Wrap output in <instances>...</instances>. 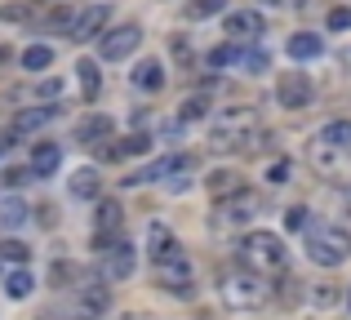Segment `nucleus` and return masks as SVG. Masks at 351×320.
Returning a JSON list of instances; mask_svg holds the SVG:
<instances>
[{
    "instance_id": "16",
    "label": "nucleus",
    "mask_w": 351,
    "mask_h": 320,
    "mask_svg": "<svg viewBox=\"0 0 351 320\" xmlns=\"http://www.w3.org/2000/svg\"><path fill=\"white\" fill-rule=\"evenodd\" d=\"M205 187H209V196H214V200H232V196L245 191V173H240V169H214L205 178Z\"/></svg>"
},
{
    "instance_id": "3",
    "label": "nucleus",
    "mask_w": 351,
    "mask_h": 320,
    "mask_svg": "<svg viewBox=\"0 0 351 320\" xmlns=\"http://www.w3.org/2000/svg\"><path fill=\"white\" fill-rule=\"evenodd\" d=\"M218 294H223V307H232V312H258V307L271 298V285H267L258 271H232V276L218 280Z\"/></svg>"
},
{
    "instance_id": "27",
    "label": "nucleus",
    "mask_w": 351,
    "mask_h": 320,
    "mask_svg": "<svg viewBox=\"0 0 351 320\" xmlns=\"http://www.w3.org/2000/svg\"><path fill=\"white\" fill-rule=\"evenodd\" d=\"M32 289H36V280H32V271H27V267L9 271V280H5V294H9V298H27Z\"/></svg>"
},
{
    "instance_id": "13",
    "label": "nucleus",
    "mask_w": 351,
    "mask_h": 320,
    "mask_svg": "<svg viewBox=\"0 0 351 320\" xmlns=\"http://www.w3.org/2000/svg\"><path fill=\"white\" fill-rule=\"evenodd\" d=\"M76 307H80V316L85 320H98L112 307V285H107L103 276L94 280V285H80V294H76Z\"/></svg>"
},
{
    "instance_id": "24",
    "label": "nucleus",
    "mask_w": 351,
    "mask_h": 320,
    "mask_svg": "<svg viewBox=\"0 0 351 320\" xmlns=\"http://www.w3.org/2000/svg\"><path fill=\"white\" fill-rule=\"evenodd\" d=\"M76 18H80V9H76V5H58L53 14H45V27H49V32H67V36H71Z\"/></svg>"
},
{
    "instance_id": "29",
    "label": "nucleus",
    "mask_w": 351,
    "mask_h": 320,
    "mask_svg": "<svg viewBox=\"0 0 351 320\" xmlns=\"http://www.w3.org/2000/svg\"><path fill=\"white\" fill-rule=\"evenodd\" d=\"M200 116H209V98H205V94H191V98H182V107H178V121H200Z\"/></svg>"
},
{
    "instance_id": "26",
    "label": "nucleus",
    "mask_w": 351,
    "mask_h": 320,
    "mask_svg": "<svg viewBox=\"0 0 351 320\" xmlns=\"http://www.w3.org/2000/svg\"><path fill=\"white\" fill-rule=\"evenodd\" d=\"M18 62H23L27 71H45V67H53V49H49V45H32V49H23Z\"/></svg>"
},
{
    "instance_id": "20",
    "label": "nucleus",
    "mask_w": 351,
    "mask_h": 320,
    "mask_svg": "<svg viewBox=\"0 0 351 320\" xmlns=\"http://www.w3.org/2000/svg\"><path fill=\"white\" fill-rule=\"evenodd\" d=\"M67 187H71L76 200H103V178H98V169H76Z\"/></svg>"
},
{
    "instance_id": "1",
    "label": "nucleus",
    "mask_w": 351,
    "mask_h": 320,
    "mask_svg": "<svg viewBox=\"0 0 351 320\" xmlns=\"http://www.w3.org/2000/svg\"><path fill=\"white\" fill-rule=\"evenodd\" d=\"M240 262H245L249 271H258V276H280V271L289 267V249H285V241L276 232L254 227V232L240 241Z\"/></svg>"
},
{
    "instance_id": "2",
    "label": "nucleus",
    "mask_w": 351,
    "mask_h": 320,
    "mask_svg": "<svg viewBox=\"0 0 351 320\" xmlns=\"http://www.w3.org/2000/svg\"><path fill=\"white\" fill-rule=\"evenodd\" d=\"M254 130H258V107L249 103H236V107H223L214 121V147L218 151H240L245 143H254Z\"/></svg>"
},
{
    "instance_id": "10",
    "label": "nucleus",
    "mask_w": 351,
    "mask_h": 320,
    "mask_svg": "<svg viewBox=\"0 0 351 320\" xmlns=\"http://www.w3.org/2000/svg\"><path fill=\"white\" fill-rule=\"evenodd\" d=\"M112 116H103V112H89L85 121H76V143L80 147H89V151H98V147H107L112 143Z\"/></svg>"
},
{
    "instance_id": "5",
    "label": "nucleus",
    "mask_w": 351,
    "mask_h": 320,
    "mask_svg": "<svg viewBox=\"0 0 351 320\" xmlns=\"http://www.w3.org/2000/svg\"><path fill=\"white\" fill-rule=\"evenodd\" d=\"M156 262V280H160V289H169V294H191V258L182 254V245H173V249H165Z\"/></svg>"
},
{
    "instance_id": "9",
    "label": "nucleus",
    "mask_w": 351,
    "mask_h": 320,
    "mask_svg": "<svg viewBox=\"0 0 351 320\" xmlns=\"http://www.w3.org/2000/svg\"><path fill=\"white\" fill-rule=\"evenodd\" d=\"M254 214H258V196L245 187V191H240V196H232V200H218V209H214V218H209V227H214V232H223V227L249 223Z\"/></svg>"
},
{
    "instance_id": "7",
    "label": "nucleus",
    "mask_w": 351,
    "mask_h": 320,
    "mask_svg": "<svg viewBox=\"0 0 351 320\" xmlns=\"http://www.w3.org/2000/svg\"><path fill=\"white\" fill-rule=\"evenodd\" d=\"M138 267V254L129 241H116V245H103V262H98V276L107 280V285H120V280H129Z\"/></svg>"
},
{
    "instance_id": "44",
    "label": "nucleus",
    "mask_w": 351,
    "mask_h": 320,
    "mask_svg": "<svg viewBox=\"0 0 351 320\" xmlns=\"http://www.w3.org/2000/svg\"><path fill=\"white\" fill-rule=\"evenodd\" d=\"M9 62H14V49H9V45H0V67H9Z\"/></svg>"
},
{
    "instance_id": "11",
    "label": "nucleus",
    "mask_w": 351,
    "mask_h": 320,
    "mask_svg": "<svg viewBox=\"0 0 351 320\" xmlns=\"http://www.w3.org/2000/svg\"><path fill=\"white\" fill-rule=\"evenodd\" d=\"M49 116H53V107H18L14 112V121H9V134L5 138L9 143H18V138H27V134H40L45 125H49Z\"/></svg>"
},
{
    "instance_id": "30",
    "label": "nucleus",
    "mask_w": 351,
    "mask_h": 320,
    "mask_svg": "<svg viewBox=\"0 0 351 320\" xmlns=\"http://www.w3.org/2000/svg\"><path fill=\"white\" fill-rule=\"evenodd\" d=\"M298 285H302V280H298V276H280V280H276V289H271V294H276V298H280V303H285V307H293V303H298V294H302V289H298Z\"/></svg>"
},
{
    "instance_id": "37",
    "label": "nucleus",
    "mask_w": 351,
    "mask_h": 320,
    "mask_svg": "<svg viewBox=\"0 0 351 320\" xmlns=\"http://www.w3.org/2000/svg\"><path fill=\"white\" fill-rule=\"evenodd\" d=\"M329 32H351V5L329 9Z\"/></svg>"
},
{
    "instance_id": "17",
    "label": "nucleus",
    "mask_w": 351,
    "mask_h": 320,
    "mask_svg": "<svg viewBox=\"0 0 351 320\" xmlns=\"http://www.w3.org/2000/svg\"><path fill=\"white\" fill-rule=\"evenodd\" d=\"M120 223H125V209H120L116 200H98V214H94L98 245H107V236H116V232H120Z\"/></svg>"
},
{
    "instance_id": "32",
    "label": "nucleus",
    "mask_w": 351,
    "mask_h": 320,
    "mask_svg": "<svg viewBox=\"0 0 351 320\" xmlns=\"http://www.w3.org/2000/svg\"><path fill=\"white\" fill-rule=\"evenodd\" d=\"M0 258H5V262H14V267H27L32 249H27L23 241H5V245H0Z\"/></svg>"
},
{
    "instance_id": "6",
    "label": "nucleus",
    "mask_w": 351,
    "mask_h": 320,
    "mask_svg": "<svg viewBox=\"0 0 351 320\" xmlns=\"http://www.w3.org/2000/svg\"><path fill=\"white\" fill-rule=\"evenodd\" d=\"M138 45H143V27L138 23H120V27L98 36V58L120 62V58H129V53H138Z\"/></svg>"
},
{
    "instance_id": "21",
    "label": "nucleus",
    "mask_w": 351,
    "mask_h": 320,
    "mask_svg": "<svg viewBox=\"0 0 351 320\" xmlns=\"http://www.w3.org/2000/svg\"><path fill=\"white\" fill-rule=\"evenodd\" d=\"M62 164V151H58V143H36V151H32V169L40 173V178H49L53 169Z\"/></svg>"
},
{
    "instance_id": "18",
    "label": "nucleus",
    "mask_w": 351,
    "mask_h": 320,
    "mask_svg": "<svg viewBox=\"0 0 351 320\" xmlns=\"http://www.w3.org/2000/svg\"><path fill=\"white\" fill-rule=\"evenodd\" d=\"M285 49H289V58L307 62V58H320V53H325V40H320L316 32H293L289 40H285Z\"/></svg>"
},
{
    "instance_id": "43",
    "label": "nucleus",
    "mask_w": 351,
    "mask_h": 320,
    "mask_svg": "<svg viewBox=\"0 0 351 320\" xmlns=\"http://www.w3.org/2000/svg\"><path fill=\"white\" fill-rule=\"evenodd\" d=\"M53 214H58V209H53V205H45V209H40V223H45V227H53V223H58Z\"/></svg>"
},
{
    "instance_id": "19",
    "label": "nucleus",
    "mask_w": 351,
    "mask_h": 320,
    "mask_svg": "<svg viewBox=\"0 0 351 320\" xmlns=\"http://www.w3.org/2000/svg\"><path fill=\"white\" fill-rule=\"evenodd\" d=\"M134 85L147 89V94H160V89H165V62L160 58H143L134 67Z\"/></svg>"
},
{
    "instance_id": "42",
    "label": "nucleus",
    "mask_w": 351,
    "mask_h": 320,
    "mask_svg": "<svg viewBox=\"0 0 351 320\" xmlns=\"http://www.w3.org/2000/svg\"><path fill=\"white\" fill-rule=\"evenodd\" d=\"M36 94H40V98H58V94H62V80H45Z\"/></svg>"
},
{
    "instance_id": "47",
    "label": "nucleus",
    "mask_w": 351,
    "mask_h": 320,
    "mask_svg": "<svg viewBox=\"0 0 351 320\" xmlns=\"http://www.w3.org/2000/svg\"><path fill=\"white\" fill-rule=\"evenodd\" d=\"M125 320H152V316H125Z\"/></svg>"
},
{
    "instance_id": "15",
    "label": "nucleus",
    "mask_w": 351,
    "mask_h": 320,
    "mask_svg": "<svg viewBox=\"0 0 351 320\" xmlns=\"http://www.w3.org/2000/svg\"><path fill=\"white\" fill-rule=\"evenodd\" d=\"M307 160H311V169H316V173H329V178H343V173H347L343 147H329V143H320V138L307 147Z\"/></svg>"
},
{
    "instance_id": "22",
    "label": "nucleus",
    "mask_w": 351,
    "mask_h": 320,
    "mask_svg": "<svg viewBox=\"0 0 351 320\" xmlns=\"http://www.w3.org/2000/svg\"><path fill=\"white\" fill-rule=\"evenodd\" d=\"M173 245H178V241H173V232L165 223H152V227H147V254H152V258H160V254L173 249Z\"/></svg>"
},
{
    "instance_id": "45",
    "label": "nucleus",
    "mask_w": 351,
    "mask_h": 320,
    "mask_svg": "<svg viewBox=\"0 0 351 320\" xmlns=\"http://www.w3.org/2000/svg\"><path fill=\"white\" fill-rule=\"evenodd\" d=\"M263 5H276V9H280V5H289V0H263Z\"/></svg>"
},
{
    "instance_id": "35",
    "label": "nucleus",
    "mask_w": 351,
    "mask_h": 320,
    "mask_svg": "<svg viewBox=\"0 0 351 320\" xmlns=\"http://www.w3.org/2000/svg\"><path fill=\"white\" fill-rule=\"evenodd\" d=\"M338 298H343V289H338V285H316V289H311V303L325 307V312H329V307H338Z\"/></svg>"
},
{
    "instance_id": "48",
    "label": "nucleus",
    "mask_w": 351,
    "mask_h": 320,
    "mask_svg": "<svg viewBox=\"0 0 351 320\" xmlns=\"http://www.w3.org/2000/svg\"><path fill=\"white\" fill-rule=\"evenodd\" d=\"M347 62H351V49H347Z\"/></svg>"
},
{
    "instance_id": "49",
    "label": "nucleus",
    "mask_w": 351,
    "mask_h": 320,
    "mask_svg": "<svg viewBox=\"0 0 351 320\" xmlns=\"http://www.w3.org/2000/svg\"><path fill=\"white\" fill-rule=\"evenodd\" d=\"M347 307H351V294H347Z\"/></svg>"
},
{
    "instance_id": "36",
    "label": "nucleus",
    "mask_w": 351,
    "mask_h": 320,
    "mask_svg": "<svg viewBox=\"0 0 351 320\" xmlns=\"http://www.w3.org/2000/svg\"><path fill=\"white\" fill-rule=\"evenodd\" d=\"M240 67L254 71V76H258V71H267V49H245V53H240Z\"/></svg>"
},
{
    "instance_id": "31",
    "label": "nucleus",
    "mask_w": 351,
    "mask_h": 320,
    "mask_svg": "<svg viewBox=\"0 0 351 320\" xmlns=\"http://www.w3.org/2000/svg\"><path fill=\"white\" fill-rule=\"evenodd\" d=\"M0 223H5V227H23V223H27V205L9 196L5 205H0Z\"/></svg>"
},
{
    "instance_id": "14",
    "label": "nucleus",
    "mask_w": 351,
    "mask_h": 320,
    "mask_svg": "<svg viewBox=\"0 0 351 320\" xmlns=\"http://www.w3.org/2000/svg\"><path fill=\"white\" fill-rule=\"evenodd\" d=\"M107 18H112V9H107V5H89V9H80L76 27H71V40H76V45L98 40V36H103V27H107Z\"/></svg>"
},
{
    "instance_id": "34",
    "label": "nucleus",
    "mask_w": 351,
    "mask_h": 320,
    "mask_svg": "<svg viewBox=\"0 0 351 320\" xmlns=\"http://www.w3.org/2000/svg\"><path fill=\"white\" fill-rule=\"evenodd\" d=\"M152 147V134H143V130H134L125 143H120V156H143V151Z\"/></svg>"
},
{
    "instance_id": "33",
    "label": "nucleus",
    "mask_w": 351,
    "mask_h": 320,
    "mask_svg": "<svg viewBox=\"0 0 351 320\" xmlns=\"http://www.w3.org/2000/svg\"><path fill=\"white\" fill-rule=\"evenodd\" d=\"M205 62H209L214 71H223V67H232V62H240V49H236V45H218V49L209 53Z\"/></svg>"
},
{
    "instance_id": "41",
    "label": "nucleus",
    "mask_w": 351,
    "mask_h": 320,
    "mask_svg": "<svg viewBox=\"0 0 351 320\" xmlns=\"http://www.w3.org/2000/svg\"><path fill=\"white\" fill-rule=\"evenodd\" d=\"M36 169H5V187H27Z\"/></svg>"
},
{
    "instance_id": "4",
    "label": "nucleus",
    "mask_w": 351,
    "mask_h": 320,
    "mask_svg": "<svg viewBox=\"0 0 351 320\" xmlns=\"http://www.w3.org/2000/svg\"><path fill=\"white\" fill-rule=\"evenodd\" d=\"M307 258L316 267H343L351 258V232L347 227H311L307 232Z\"/></svg>"
},
{
    "instance_id": "8",
    "label": "nucleus",
    "mask_w": 351,
    "mask_h": 320,
    "mask_svg": "<svg viewBox=\"0 0 351 320\" xmlns=\"http://www.w3.org/2000/svg\"><path fill=\"white\" fill-rule=\"evenodd\" d=\"M276 98H280V107H289V112H307L311 98H316V85L307 80V71H285V76L276 80Z\"/></svg>"
},
{
    "instance_id": "23",
    "label": "nucleus",
    "mask_w": 351,
    "mask_h": 320,
    "mask_svg": "<svg viewBox=\"0 0 351 320\" xmlns=\"http://www.w3.org/2000/svg\"><path fill=\"white\" fill-rule=\"evenodd\" d=\"M316 138L329 143V147H343V151H347V147H351V121H329L325 130L316 134Z\"/></svg>"
},
{
    "instance_id": "12",
    "label": "nucleus",
    "mask_w": 351,
    "mask_h": 320,
    "mask_svg": "<svg viewBox=\"0 0 351 320\" xmlns=\"http://www.w3.org/2000/svg\"><path fill=\"white\" fill-rule=\"evenodd\" d=\"M223 27H227V36H232V40H258V36L267 32V18L258 14V9H232Z\"/></svg>"
},
{
    "instance_id": "40",
    "label": "nucleus",
    "mask_w": 351,
    "mask_h": 320,
    "mask_svg": "<svg viewBox=\"0 0 351 320\" xmlns=\"http://www.w3.org/2000/svg\"><path fill=\"white\" fill-rule=\"evenodd\" d=\"M285 227H289V232H302V227H307V209H302V205L285 209Z\"/></svg>"
},
{
    "instance_id": "28",
    "label": "nucleus",
    "mask_w": 351,
    "mask_h": 320,
    "mask_svg": "<svg viewBox=\"0 0 351 320\" xmlns=\"http://www.w3.org/2000/svg\"><path fill=\"white\" fill-rule=\"evenodd\" d=\"M227 9V0H187V18L200 23V18H218Z\"/></svg>"
},
{
    "instance_id": "39",
    "label": "nucleus",
    "mask_w": 351,
    "mask_h": 320,
    "mask_svg": "<svg viewBox=\"0 0 351 320\" xmlns=\"http://www.w3.org/2000/svg\"><path fill=\"white\" fill-rule=\"evenodd\" d=\"M293 178V164L289 160H276L271 169H267V182H271V187H280V182H289Z\"/></svg>"
},
{
    "instance_id": "46",
    "label": "nucleus",
    "mask_w": 351,
    "mask_h": 320,
    "mask_svg": "<svg viewBox=\"0 0 351 320\" xmlns=\"http://www.w3.org/2000/svg\"><path fill=\"white\" fill-rule=\"evenodd\" d=\"M5 151H9V138H0V156H5Z\"/></svg>"
},
{
    "instance_id": "25",
    "label": "nucleus",
    "mask_w": 351,
    "mask_h": 320,
    "mask_svg": "<svg viewBox=\"0 0 351 320\" xmlns=\"http://www.w3.org/2000/svg\"><path fill=\"white\" fill-rule=\"evenodd\" d=\"M76 76H80V89H85V98L94 103L98 98V89H103V76H98V62H76Z\"/></svg>"
},
{
    "instance_id": "38",
    "label": "nucleus",
    "mask_w": 351,
    "mask_h": 320,
    "mask_svg": "<svg viewBox=\"0 0 351 320\" xmlns=\"http://www.w3.org/2000/svg\"><path fill=\"white\" fill-rule=\"evenodd\" d=\"M169 53L182 62V67H191V58H196V53H191V45H187V36H173V40H169Z\"/></svg>"
}]
</instances>
